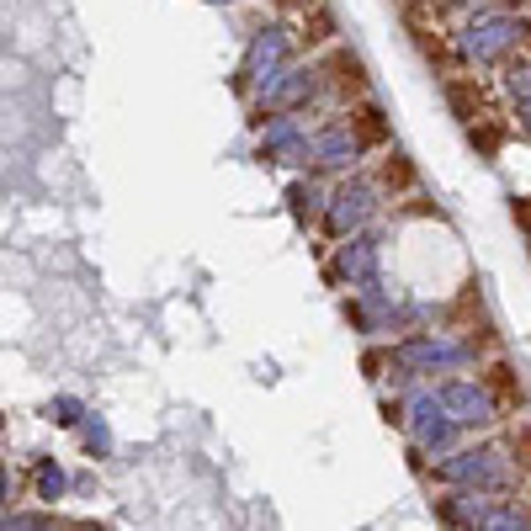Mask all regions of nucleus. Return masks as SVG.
Segmentation results:
<instances>
[{
    "label": "nucleus",
    "instance_id": "obj_19",
    "mask_svg": "<svg viewBox=\"0 0 531 531\" xmlns=\"http://www.w3.org/2000/svg\"><path fill=\"white\" fill-rule=\"evenodd\" d=\"M510 128H516V133H526V139H531V101H521V107H510Z\"/></svg>",
    "mask_w": 531,
    "mask_h": 531
},
{
    "label": "nucleus",
    "instance_id": "obj_18",
    "mask_svg": "<svg viewBox=\"0 0 531 531\" xmlns=\"http://www.w3.org/2000/svg\"><path fill=\"white\" fill-rule=\"evenodd\" d=\"M362 367H367L372 383H383V367H393V346H372V351L362 356Z\"/></svg>",
    "mask_w": 531,
    "mask_h": 531
},
{
    "label": "nucleus",
    "instance_id": "obj_10",
    "mask_svg": "<svg viewBox=\"0 0 531 531\" xmlns=\"http://www.w3.org/2000/svg\"><path fill=\"white\" fill-rule=\"evenodd\" d=\"M441 96H447V107L462 128L478 123V117H489V91H484V80L478 75H447L441 80Z\"/></svg>",
    "mask_w": 531,
    "mask_h": 531
},
{
    "label": "nucleus",
    "instance_id": "obj_12",
    "mask_svg": "<svg viewBox=\"0 0 531 531\" xmlns=\"http://www.w3.org/2000/svg\"><path fill=\"white\" fill-rule=\"evenodd\" d=\"M447 404L457 409L462 425H494V420H500V404L484 393V383H457V388H447Z\"/></svg>",
    "mask_w": 531,
    "mask_h": 531
},
{
    "label": "nucleus",
    "instance_id": "obj_9",
    "mask_svg": "<svg viewBox=\"0 0 531 531\" xmlns=\"http://www.w3.org/2000/svg\"><path fill=\"white\" fill-rule=\"evenodd\" d=\"M293 32H298V48H303V59H314V54H324V48H335V43H346L340 38V16H335V6L330 0H319V6H308L298 22H293Z\"/></svg>",
    "mask_w": 531,
    "mask_h": 531
},
{
    "label": "nucleus",
    "instance_id": "obj_4",
    "mask_svg": "<svg viewBox=\"0 0 531 531\" xmlns=\"http://www.w3.org/2000/svg\"><path fill=\"white\" fill-rule=\"evenodd\" d=\"M383 202H388V197L378 192V186H372L367 170H362V176H346V181H335V186H330V202H324L319 229L340 245V239L362 234V229L372 224V218L383 213Z\"/></svg>",
    "mask_w": 531,
    "mask_h": 531
},
{
    "label": "nucleus",
    "instance_id": "obj_11",
    "mask_svg": "<svg viewBox=\"0 0 531 531\" xmlns=\"http://www.w3.org/2000/svg\"><path fill=\"white\" fill-rule=\"evenodd\" d=\"M351 117V128H356V139H362V149L367 154H383V149H393V128H388V112L378 107V101H356V107L346 112Z\"/></svg>",
    "mask_w": 531,
    "mask_h": 531
},
{
    "label": "nucleus",
    "instance_id": "obj_1",
    "mask_svg": "<svg viewBox=\"0 0 531 531\" xmlns=\"http://www.w3.org/2000/svg\"><path fill=\"white\" fill-rule=\"evenodd\" d=\"M457 75H500L510 59L531 54V16L526 11H473L452 32Z\"/></svg>",
    "mask_w": 531,
    "mask_h": 531
},
{
    "label": "nucleus",
    "instance_id": "obj_16",
    "mask_svg": "<svg viewBox=\"0 0 531 531\" xmlns=\"http://www.w3.org/2000/svg\"><path fill=\"white\" fill-rule=\"evenodd\" d=\"M505 452H510V462L521 468V478H531V415L510 420V441H505Z\"/></svg>",
    "mask_w": 531,
    "mask_h": 531
},
{
    "label": "nucleus",
    "instance_id": "obj_13",
    "mask_svg": "<svg viewBox=\"0 0 531 531\" xmlns=\"http://www.w3.org/2000/svg\"><path fill=\"white\" fill-rule=\"evenodd\" d=\"M324 202H330V186H324L319 176H298L293 186H287V208H293L298 224H319Z\"/></svg>",
    "mask_w": 531,
    "mask_h": 531
},
{
    "label": "nucleus",
    "instance_id": "obj_2",
    "mask_svg": "<svg viewBox=\"0 0 531 531\" xmlns=\"http://www.w3.org/2000/svg\"><path fill=\"white\" fill-rule=\"evenodd\" d=\"M298 59H303V48H298L293 22H282V16H261V22L245 32V54H239V70H234L239 101H255L261 91H271V85L293 70Z\"/></svg>",
    "mask_w": 531,
    "mask_h": 531
},
{
    "label": "nucleus",
    "instance_id": "obj_22",
    "mask_svg": "<svg viewBox=\"0 0 531 531\" xmlns=\"http://www.w3.org/2000/svg\"><path fill=\"white\" fill-rule=\"evenodd\" d=\"M208 6H224V11H234V6H245V0H208Z\"/></svg>",
    "mask_w": 531,
    "mask_h": 531
},
{
    "label": "nucleus",
    "instance_id": "obj_15",
    "mask_svg": "<svg viewBox=\"0 0 531 531\" xmlns=\"http://www.w3.org/2000/svg\"><path fill=\"white\" fill-rule=\"evenodd\" d=\"M500 91H505L510 107L531 101V54H521V59H510V64H505V70H500Z\"/></svg>",
    "mask_w": 531,
    "mask_h": 531
},
{
    "label": "nucleus",
    "instance_id": "obj_17",
    "mask_svg": "<svg viewBox=\"0 0 531 531\" xmlns=\"http://www.w3.org/2000/svg\"><path fill=\"white\" fill-rule=\"evenodd\" d=\"M308 6H319V0H266V16H282V22H298Z\"/></svg>",
    "mask_w": 531,
    "mask_h": 531
},
{
    "label": "nucleus",
    "instance_id": "obj_8",
    "mask_svg": "<svg viewBox=\"0 0 531 531\" xmlns=\"http://www.w3.org/2000/svg\"><path fill=\"white\" fill-rule=\"evenodd\" d=\"M378 250H383L378 234H351V239H340V250L324 261V271H330V282H356L378 266Z\"/></svg>",
    "mask_w": 531,
    "mask_h": 531
},
{
    "label": "nucleus",
    "instance_id": "obj_5",
    "mask_svg": "<svg viewBox=\"0 0 531 531\" xmlns=\"http://www.w3.org/2000/svg\"><path fill=\"white\" fill-rule=\"evenodd\" d=\"M314 64H319V80H324V112H351L356 101L372 96L367 64H362V54H356L351 43L324 48V54H314Z\"/></svg>",
    "mask_w": 531,
    "mask_h": 531
},
{
    "label": "nucleus",
    "instance_id": "obj_3",
    "mask_svg": "<svg viewBox=\"0 0 531 531\" xmlns=\"http://www.w3.org/2000/svg\"><path fill=\"white\" fill-rule=\"evenodd\" d=\"M372 160V154L362 149V139H356L351 117L346 112H324L314 123V154H308V170L303 176H319V181H346V176H362V165Z\"/></svg>",
    "mask_w": 531,
    "mask_h": 531
},
{
    "label": "nucleus",
    "instance_id": "obj_20",
    "mask_svg": "<svg viewBox=\"0 0 531 531\" xmlns=\"http://www.w3.org/2000/svg\"><path fill=\"white\" fill-rule=\"evenodd\" d=\"M478 11H526V0H473Z\"/></svg>",
    "mask_w": 531,
    "mask_h": 531
},
{
    "label": "nucleus",
    "instance_id": "obj_6",
    "mask_svg": "<svg viewBox=\"0 0 531 531\" xmlns=\"http://www.w3.org/2000/svg\"><path fill=\"white\" fill-rule=\"evenodd\" d=\"M308 154H314V117H266L255 128V160L261 165L308 170Z\"/></svg>",
    "mask_w": 531,
    "mask_h": 531
},
{
    "label": "nucleus",
    "instance_id": "obj_14",
    "mask_svg": "<svg viewBox=\"0 0 531 531\" xmlns=\"http://www.w3.org/2000/svg\"><path fill=\"white\" fill-rule=\"evenodd\" d=\"M505 133H510V123L489 112V117H478V123H468V144L484 154V160H494V154L505 149Z\"/></svg>",
    "mask_w": 531,
    "mask_h": 531
},
{
    "label": "nucleus",
    "instance_id": "obj_7",
    "mask_svg": "<svg viewBox=\"0 0 531 531\" xmlns=\"http://www.w3.org/2000/svg\"><path fill=\"white\" fill-rule=\"evenodd\" d=\"M367 176H372V186H378L388 202H404V197H415V192H420V170H415V160H409L399 144L383 149L378 160H372Z\"/></svg>",
    "mask_w": 531,
    "mask_h": 531
},
{
    "label": "nucleus",
    "instance_id": "obj_21",
    "mask_svg": "<svg viewBox=\"0 0 531 531\" xmlns=\"http://www.w3.org/2000/svg\"><path fill=\"white\" fill-rule=\"evenodd\" d=\"M510 213H516V224L531 234V197H516V208H510Z\"/></svg>",
    "mask_w": 531,
    "mask_h": 531
},
{
    "label": "nucleus",
    "instance_id": "obj_23",
    "mask_svg": "<svg viewBox=\"0 0 531 531\" xmlns=\"http://www.w3.org/2000/svg\"><path fill=\"white\" fill-rule=\"evenodd\" d=\"M521 489H526V500H521V505H526V516H531V478H526V484H521Z\"/></svg>",
    "mask_w": 531,
    "mask_h": 531
}]
</instances>
